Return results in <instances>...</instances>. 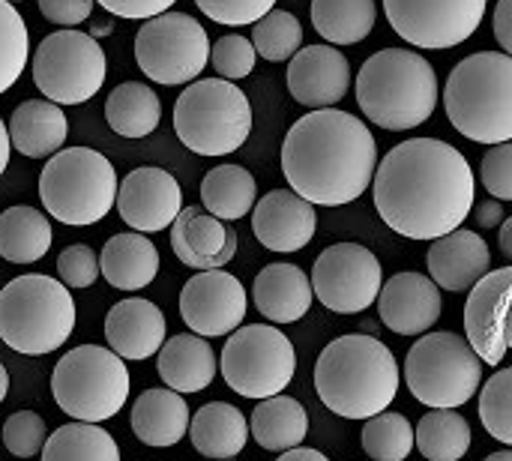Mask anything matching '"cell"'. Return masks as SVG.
I'll use <instances>...</instances> for the list:
<instances>
[{
  "mask_svg": "<svg viewBox=\"0 0 512 461\" xmlns=\"http://www.w3.org/2000/svg\"><path fill=\"white\" fill-rule=\"evenodd\" d=\"M474 171L447 141L408 138L375 171V207L384 225L408 240H438L474 210Z\"/></svg>",
  "mask_w": 512,
  "mask_h": 461,
  "instance_id": "obj_1",
  "label": "cell"
},
{
  "mask_svg": "<svg viewBox=\"0 0 512 461\" xmlns=\"http://www.w3.org/2000/svg\"><path fill=\"white\" fill-rule=\"evenodd\" d=\"M378 171V144L369 126L339 108H315L282 141V174L315 207L357 201Z\"/></svg>",
  "mask_w": 512,
  "mask_h": 461,
  "instance_id": "obj_2",
  "label": "cell"
},
{
  "mask_svg": "<svg viewBox=\"0 0 512 461\" xmlns=\"http://www.w3.org/2000/svg\"><path fill=\"white\" fill-rule=\"evenodd\" d=\"M402 375L396 354L369 333L333 339L315 363V390L327 411L345 420H372L384 414Z\"/></svg>",
  "mask_w": 512,
  "mask_h": 461,
  "instance_id": "obj_3",
  "label": "cell"
},
{
  "mask_svg": "<svg viewBox=\"0 0 512 461\" xmlns=\"http://www.w3.org/2000/svg\"><path fill=\"white\" fill-rule=\"evenodd\" d=\"M357 105L381 129H417L438 108V75L417 51L381 48L357 72Z\"/></svg>",
  "mask_w": 512,
  "mask_h": 461,
  "instance_id": "obj_4",
  "label": "cell"
},
{
  "mask_svg": "<svg viewBox=\"0 0 512 461\" xmlns=\"http://www.w3.org/2000/svg\"><path fill=\"white\" fill-rule=\"evenodd\" d=\"M444 108L456 132L477 144L512 141V57L477 51L459 60L444 87Z\"/></svg>",
  "mask_w": 512,
  "mask_h": 461,
  "instance_id": "obj_5",
  "label": "cell"
},
{
  "mask_svg": "<svg viewBox=\"0 0 512 461\" xmlns=\"http://www.w3.org/2000/svg\"><path fill=\"white\" fill-rule=\"evenodd\" d=\"M75 330V300L60 279L30 273L0 291V339L24 357H45Z\"/></svg>",
  "mask_w": 512,
  "mask_h": 461,
  "instance_id": "obj_6",
  "label": "cell"
},
{
  "mask_svg": "<svg viewBox=\"0 0 512 461\" xmlns=\"http://www.w3.org/2000/svg\"><path fill=\"white\" fill-rule=\"evenodd\" d=\"M174 132L198 156H228L252 132V105L234 81H192L174 102Z\"/></svg>",
  "mask_w": 512,
  "mask_h": 461,
  "instance_id": "obj_7",
  "label": "cell"
},
{
  "mask_svg": "<svg viewBox=\"0 0 512 461\" xmlns=\"http://www.w3.org/2000/svg\"><path fill=\"white\" fill-rule=\"evenodd\" d=\"M39 198L48 216L63 225H96L117 201L114 165L90 147L60 150L39 174Z\"/></svg>",
  "mask_w": 512,
  "mask_h": 461,
  "instance_id": "obj_8",
  "label": "cell"
},
{
  "mask_svg": "<svg viewBox=\"0 0 512 461\" xmlns=\"http://www.w3.org/2000/svg\"><path fill=\"white\" fill-rule=\"evenodd\" d=\"M51 396L63 414L78 423H105L129 399V372L123 357L102 345L66 351L51 372Z\"/></svg>",
  "mask_w": 512,
  "mask_h": 461,
  "instance_id": "obj_9",
  "label": "cell"
},
{
  "mask_svg": "<svg viewBox=\"0 0 512 461\" xmlns=\"http://www.w3.org/2000/svg\"><path fill=\"white\" fill-rule=\"evenodd\" d=\"M405 384L426 408H462L483 384V360L459 333H426L405 357Z\"/></svg>",
  "mask_w": 512,
  "mask_h": 461,
  "instance_id": "obj_10",
  "label": "cell"
},
{
  "mask_svg": "<svg viewBox=\"0 0 512 461\" xmlns=\"http://www.w3.org/2000/svg\"><path fill=\"white\" fill-rule=\"evenodd\" d=\"M225 384L243 399H273L294 381L297 351L291 339L270 324L237 327L219 360Z\"/></svg>",
  "mask_w": 512,
  "mask_h": 461,
  "instance_id": "obj_11",
  "label": "cell"
},
{
  "mask_svg": "<svg viewBox=\"0 0 512 461\" xmlns=\"http://www.w3.org/2000/svg\"><path fill=\"white\" fill-rule=\"evenodd\" d=\"M105 51L99 39L81 30L48 33L33 51V84L57 105L90 102L105 84Z\"/></svg>",
  "mask_w": 512,
  "mask_h": 461,
  "instance_id": "obj_12",
  "label": "cell"
},
{
  "mask_svg": "<svg viewBox=\"0 0 512 461\" xmlns=\"http://www.w3.org/2000/svg\"><path fill=\"white\" fill-rule=\"evenodd\" d=\"M135 63L156 84H189L210 63V36L198 18L162 12L135 33Z\"/></svg>",
  "mask_w": 512,
  "mask_h": 461,
  "instance_id": "obj_13",
  "label": "cell"
},
{
  "mask_svg": "<svg viewBox=\"0 0 512 461\" xmlns=\"http://www.w3.org/2000/svg\"><path fill=\"white\" fill-rule=\"evenodd\" d=\"M312 291L324 309L339 315L366 312L378 303L384 288V270L372 249L360 243L327 246L312 267Z\"/></svg>",
  "mask_w": 512,
  "mask_h": 461,
  "instance_id": "obj_14",
  "label": "cell"
},
{
  "mask_svg": "<svg viewBox=\"0 0 512 461\" xmlns=\"http://www.w3.org/2000/svg\"><path fill=\"white\" fill-rule=\"evenodd\" d=\"M489 0H384L390 27L417 48H456L477 33Z\"/></svg>",
  "mask_w": 512,
  "mask_h": 461,
  "instance_id": "obj_15",
  "label": "cell"
},
{
  "mask_svg": "<svg viewBox=\"0 0 512 461\" xmlns=\"http://www.w3.org/2000/svg\"><path fill=\"white\" fill-rule=\"evenodd\" d=\"M246 306V288L225 270H201L180 291V318L204 339L231 336L243 324Z\"/></svg>",
  "mask_w": 512,
  "mask_h": 461,
  "instance_id": "obj_16",
  "label": "cell"
},
{
  "mask_svg": "<svg viewBox=\"0 0 512 461\" xmlns=\"http://www.w3.org/2000/svg\"><path fill=\"white\" fill-rule=\"evenodd\" d=\"M120 219L138 234H156L174 225L183 210V189L165 168H135L117 189Z\"/></svg>",
  "mask_w": 512,
  "mask_h": 461,
  "instance_id": "obj_17",
  "label": "cell"
},
{
  "mask_svg": "<svg viewBox=\"0 0 512 461\" xmlns=\"http://www.w3.org/2000/svg\"><path fill=\"white\" fill-rule=\"evenodd\" d=\"M512 300V264L501 270H489L468 294L465 303V339L477 351V357L489 366H501L507 357L504 318Z\"/></svg>",
  "mask_w": 512,
  "mask_h": 461,
  "instance_id": "obj_18",
  "label": "cell"
},
{
  "mask_svg": "<svg viewBox=\"0 0 512 461\" xmlns=\"http://www.w3.org/2000/svg\"><path fill=\"white\" fill-rule=\"evenodd\" d=\"M378 312L387 330L399 336H426L444 312L441 288L423 273H396L384 282Z\"/></svg>",
  "mask_w": 512,
  "mask_h": 461,
  "instance_id": "obj_19",
  "label": "cell"
},
{
  "mask_svg": "<svg viewBox=\"0 0 512 461\" xmlns=\"http://www.w3.org/2000/svg\"><path fill=\"white\" fill-rule=\"evenodd\" d=\"M351 87V63L333 45H306L288 63V93L306 108H333Z\"/></svg>",
  "mask_w": 512,
  "mask_h": 461,
  "instance_id": "obj_20",
  "label": "cell"
},
{
  "mask_svg": "<svg viewBox=\"0 0 512 461\" xmlns=\"http://www.w3.org/2000/svg\"><path fill=\"white\" fill-rule=\"evenodd\" d=\"M315 228V204L300 198L294 189H273L252 210V231L258 243L279 255L306 249L315 237Z\"/></svg>",
  "mask_w": 512,
  "mask_h": 461,
  "instance_id": "obj_21",
  "label": "cell"
},
{
  "mask_svg": "<svg viewBox=\"0 0 512 461\" xmlns=\"http://www.w3.org/2000/svg\"><path fill=\"white\" fill-rule=\"evenodd\" d=\"M171 249L192 270H222L237 255V231L198 207H183L171 225Z\"/></svg>",
  "mask_w": 512,
  "mask_h": 461,
  "instance_id": "obj_22",
  "label": "cell"
},
{
  "mask_svg": "<svg viewBox=\"0 0 512 461\" xmlns=\"http://www.w3.org/2000/svg\"><path fill=\"white\" fill-rule=\"evenodd\" d=\"M168 321L162 309L150 300L129 297L111 306L105 315V339L108 348L123 360H147L162 351Z\"/></svg>",
  "mask_w": 512,
  "mask_h": 461,
  "instance_id": "obj_23",
  "label": "cell"
},
{
  "mask_svg": "<svg viewBox=\"0 0 512 461\" xmlns=\"http://www.w3.org/2000/svg\"><path fill=\"white\" fill-rule=\"evenodd\" d=\"M426 264L438 288L462 294V291H471L492 270V252L477 231L459 228L447 237L432 240Z\"/></svg>",
  "mask_w": 512,
  "mask_h": 461,
  "instance_id": "obj_24",
  "label": "cell"
},
{
  "mask_svg": "<svg viewBox=\"0 0 512 461\" xmlns=\"http://www.w3.org/2000/svg\"><path fill=\"white\" fill-rule=\"evenodd\" d=\"M312 279L297 264H267L252 285L255 309L273 324H294L312 309Z\"/></svg>",
  "mask_w": 512,
  "mask_h": 461,
  "instance_id": "obj_25",
  "label": "cell"
},
{
  "mask_svg": "<svg viewBox=\"0 0 512 461\" xmlns=\"http://www.w3.org/2000/svg\"><path fill=\"white\" fill-rule=\"evenodd\" d=\"M132 432L144 447L168 450L177 447L189 432V405L180 393L168 387L144 390L132 405Z\"/></svg>",
  "mask_w": 512,
  "mask_h": 461,
  "instance_id": "obj_26",
  "label": "cell"
},
{
  "mask_svg": "<svg viewBox=\"0 0 512 461\" xmlns=\"http://www.w3.org/2000/svg\"><path fill=\"white\" fill-rule=\"evenodd\" d=\"M159 378L165 381L168 390L174 393H201L213 384L216 378V354L198 333H180L168 339L156 357Z\"/></svg>",
  "mask_w": 512,
  "mask_h": 461,
  "instance_id": "obj_27",
  "label": "cell"
},
{
  "mask_svg": "<svg viewBox=\"0 0 512 461\" xmlns=\"http://www.w3.org/2000/svg\"><path fill=\"white\" fill-rule=\"evenodd\" d=\"M69 135L66 111L48 99H27L12 111L9 120V141L21 156L45 159L54 156Z\"/></svg>",
  "mask_w": 512,
  "mask_h": 461,
  "instance_id": "obj_28",
  "label": "cell"
},
{
  "mask_svg": "<svg viewBox=\"0 0 512 461\" xmlns=\"http://www.w3.org/2000/svg\"><path fill=\"white\" fill-rule=\"evenodd\" d=\"M99 264L108 285L120 291H141L159 273V252L147 234L126 231L105 243V249L99 252Z\"/></svg>",
  "mask_w": 512,
  "mask_h": 461,
  "instance_id": "obj_29",
  "label": "cell"
},
{
  "mask_svg": "<svg viewBox=\"0 0 512 461\" xmlns=\"http://www.w3.org/2000/svg\"><path fill=\"white\" fill-rule=\"evenodd\" d=\"M189 438H192V447L207 459H237L246 450L249 423L240 414V408H234L228 402H210L192 417Z\"/></svg>",
  "mask_w": 512,
  "mask_h": 461,
  "instance_id": "obj_30",
  "label": "cell"
},
{
  "mask_svg": "<svg viewBox=\"0 0 512 461\" xmlns=\"http://www.w3.org/2000/svg\"><path fill=\"white\" fill-rule=\"evenodd\" d=\"M252 438L267 453H288L300 447L309 435V414L291 396H273L258 402L252 411Z\"/></svg>",
  "mask_w": 512,
  "mask_h": 461,
  "instance_id": "obj_31",
  "label": "cell"
},
{
  "mask_svg": "<svg viewBox=\"0 0 512 461\" xmlns=\"http://www.w3.org/2000/svg\"><path fill=\"white\" fill-rule=\"evenodd\" d=\"M105 120L123 138H147L162 120V102L141 81L117 84L105 99Z\"/></svg>",
  "mask_w": 512,
  "mask_h": 461,
  "instance_id": "obj_32",
  "label": "cell"
},
{
  "mask_svg": "<svg viewBox=\"0 0 512 461\" xmlns=\"http://www.w3.org/2000/svg\"><path fill=\"white\" fill-rule=\"evenodd\" d=\"M258 183L243 165H216L201 180V204L222 222H237L255 210Z\"/></svg>",
  "mask_w": 512,
  "mask_h": 461,
  "instance_id": "obj_33",
  "label": "cell"
},
{
  "mask_svg": "<svg viewBox=\"0 0 512 461\" xmlns=\"http://www.w3.org/2000/svg\"><path fill=\"white\" fill-rule=\"evenodd\" d=\"M51 225L42 210L18 204L0 213V258L9 264H33L51 249Z\"/></svg>",
  "mask_w": 512,
  "mask_h": 461,
  "instance_id": "obj_34",
  "label": "cell"
},
{
  "mask_svg": "<svg viewBox=\"0 0 512 461\" xmlns=\"http://www.w3.org/2000/svg\"><path fill=\"white\" fill-rule=\"evenodd\" d=\"M375 0H312V27L330 45H357L375 30Z\"/></svg>",
  "mask_w": 512,
  "mask_h": 461,
  "instance_id": "obj_35",
  "label": "cell"
},
{
  "mask_svg": "<svg viewBox=\"0 0 512 461\" xmlns=\"http://www.w3.org/2000/svg\"><path fill=\"white\" fill-rule=\"evenodd\" d=\"M417 450L429 461H459L471 450V426L453 408H432L417 423Z\"/></svg>",
  "mask_w": 512,
  "mask_h": 461,
  "instance_id": "obj_36",
  "label": "cell"
},
{
  "mask_svg": "<svg viewBox=\"0 0 512 461\" xmlns=\"http://www.w3.org/2000/svg\"><path fill=\"white\" fill-rule=\"evenodd\" d=\"M42 461H120V447L96 423H69L45 441Z\"/></svg>",
  "mask_w": 512,
  "mask_h": 461,
  "instance_id": "obj_37",
  "label": "cell"
},
{
  "mask_svg": "<svg viewBox=\"0 0 512 461\" xmlns=\"http://www.w3.org/2000/svg\"><path fill=\"white\" fill-rule=\"evenodd\" d=\"M363 450L372 461H405L417 444V432L405 414L384 411L363 426Z\"/></svg>",
  "mask_w": 512,
  "mask_h": 461,
  "instance_id": "obj_38",
  "label": "cell"
},
{
  "mask_svg": "<svg viewBox=\"0 0 512 461\" xmlns=\"http://www.w3.org/2000/svg\"><path fill=\"white\" fill-rule=\"evenodd\" d=\"M252 45L264 60H291L303 45V24L288 9H273L252 27Z\"/></svg>",
  "mask_w": 512,
  "mask_h": 461,
  "instance_id": "obj_39",
  "label": "cell"
},
{
  "mask_svg": "<svg viewBox=\"0 0 512 461\" xmlns=\"http://www.w3.org/2000/svg\"><path fill=\"white\" fill-rule=\"evenodd\" d=\"M30 57L27 24L9 0H0V93H6L24 72Z\"/></svg>",
  "mask_w": 512,
  "mask_h": 461,
  "instance_id": "obj_40",
  "label": "cell"
},
{
  "mask_svg": "<svg viewBox=\"0 0 512 461\" xmlns=\"http://www.w3.org/2000/svg\"><path fill=\"white\" fill-rule=\"evenodd\" d=\"M483 429L504 447H512V369H501L480 390Z\"/></svg>",
  "mask_w": 512,
  "mask_h": 461,
  "instance_id": "obj_41",
  "label": "cell"
},
{
  "mask_svg": "<svg viewBox=\"0 0 512 461\" xmlns=\"http://www.w3.org/2000/svg\"><path fill=\"white\" fill-rule=\"evenodd\" d=\"M255 60H258V51H255V45H252V39H246V36H240V33L222 36V39L210 48V63H213V69L219 72V78H225V81L246 78V75L255 69Z\"/></svg>",
  "mask_w": 512,
  "mask_h": 461,
  "instance_id": "obj_42",
  "label": "cell"
},
{
  "mask_svg": "<svg viewBox=\"0 0 512 461\" xmlns=\"http://www.w3.org/2000/svg\"><path fill=\"white\" fill-rule=\"evenodd\" d=\"M3 444L15 459H33L45 447V420L36 411H18L3 423Z\"/></svg>",
  "mask_w": 512,
  "mask_h": 461,
  "instance_id": "obj_43",
  "label": "cell"
},
{
  "mask_svg": "<svg viewBox=\"0 0 512 461\" xmlns=\"http://www.w3.org/2000/svg\"><path fill=\"white\" fill-rule=\"evenodd\" d=\"M195 6L216 24L243 27V24L261 21L267 12H273L276 0H195Z\"/></svg>",
  "mask_w": 512,
  "mask_h": 461,
  "instance_id": "obj_44",
  "label": "cell"
},
{
  "mask_svg": "<svg viewBox=\"0 0 512 461\" xmlns=\"http://www.w3.org/2000/svg\"><path fill=\"white\" fill-rule=\"evenodd\" d=\"M102 273L96 252L84 243H72L57 255V276L66 288H90Z\"/></svg>",
  "mask_w": 512,
  "mask_h": 461,
  "instance_id": "obj_45",
  "label": "cell"
},
{
  "mask_svg": "<svg viewBox=\"0 0 512 461\" xmlns=\"http://www.w3.org/2000/svg\"><path fill=\"white\" fill-rule=\"evenodd\" d=\"M480 177L492 198L512 201V141L489 147V153L483 156V165H480Z\"/></svg>",
  "mask_w": 512,
  "mask_h": 461,
  "instance_id": "obj_46",
  "label": "cell"
},
{
  "mask_svg": "<svg viewBox=\"0 0 512 461\" xmlns=\"http://www.w3.org/2000/svg\"><path fill=\"white\" fill-rule=\"evenodd\" d=\"M39 12L60 27H75L90 18L93 0H39Z\"/></svg>",
  "mask_w": 512,
  "mask_h": 461,
  "instance_id": "obj_47",
  "label": "cell"
},
{
  "mask_svg": "<svg viewBox=\"0 0 512 461\" xmlns=\"http://www.w3.org/2000/svg\"><path fill=\"white\" fill-rule=\"evenodd\" d=\"M114 18H156L168 12L177 0H96Z\"/></svg>",
  "mask_w": 512,
  "mask_h": 461,
  "instance_id": "obj_48",
  "label": "cell"
},
{
  "mask_svg": "<svg viewBox=\"0 0 512 461\" xmlns=\"http://www.w3.org/2000/svg\"><path fill=\"white\" fill-rule=\"evenodd\" d=\"M495 39L512 57V0H498L495 6Z\"/></svg>",
  "mask_w": 512,
  "mask_h": 461,
  "instance_id": "obj_49",
  "label": "cell"
},
{
  "mask_svg": "<svg viewBox=\"0 0 512 461\" xmlns=\"http://www.w3.org/2000/svg\"><path fill=\"white\" fill-rule=\"evenodd\" d=\"M474 219L480 228H501L504 225V207L498 198L492 201H483V204H474Z\"/></svg>",
  "mask_w": 512,
  "mask_h": 461,
  "instance_id": "obj_50",
  "label": "cell"
},
{
  "mask_svg": "<svg viewBox=\"0 0 512 461\" xmlns=\"http://www.w3.org/2000/svg\"><path fill=\"white\" fill-rule=\"evenodd\" d=\"M276 461H330L321 450H306V447H294L288 453H282Z\"/></svg>",
  "mask_w": 512,
  "mask_h": 461,
  "instance_id": "obj_51",
  "label": "cell"
},
{
  "mask_svg": "<svg viewBox=\"0 0 512 461\" xmlns=\"http://www.w3.org/2000/svg\"><path fill=\"white\" fill-rule=\"evenodd\" d=\"M9 150H12L9 129H6V123L0 120V177H3V171H6V165H9Z\"/></svg>",
  "mask_w": 512,
  "mask_h": 461,
  "instance_id": "obj_52",
  "label": "cell"
},
{
  "mask_svg": "<svg viewBox=\"0 0 512 461\" xmlns=\"http://www.w3.org/2000/svg\"><path fill=\"white\" fill-rule=\"evenodd\" d=\"M498 243H501V252H504V255L512 261V216L510 219H504L501 234H498Z\"/></svg>",
  "mask_w": 512,
  "mask_h": 461,
  "instance_id": "obj_53",
  "label": "cell"
},
{
  "mask_svg": "<svg viewBox=\"0 0 512 461\" xmlns=\"http://www.w3.org/2000/svg\"><path fill=\"white\" fill-rule=\"evenodd\" d=\"M111 18H114V15L96 18V21H93V27H90V36H93V39H99V36H108V33H111V27H114V24H111Z\"/></svg>",
  "mask_w": 512,
  "mask_h": 461,
  "instance_id": "obj_54",
  "label": "cell"
},
{
  "mask_svg": "<svg viewBox=\"0 0 512 461\" xmlns=\"http://www.w3.org/2000/svg\"><path fill=\"white\" fill-rule=\"evenodd\" d=\"M504 339H507V348L512 351V300L507 306V318H504Z\"/></svg>",
  "mask_w": 512,
  "mask_h": 461,
  "instance_id": "obj_55",
  "label": "cell"
},
{
  "mask_svg": "<svg viewBox=\"0 0 512 461\" xmlns=\"http://www.w3.org/2000/svg\"><path fill=\"white\" fill-rule=\"evenodd\" d=\"M6 393H9V375H6V366L0 363V402L6 399Z\"/></svg>",
  "mask_w": 512,
  "mask_h": 461,
  "instance_id": "obj_56",
  "label": "cell"
},
{
  "mask_svg": "<svg viewBox=\"0 0 512 461\" xmlns=\"http://www.w3.org/2000/svg\"><path fill=\"white\" fill-rule=\"evenodd\" d=\"M486 461H512V450H501V453H492Z\"/></svg>",
  "mask_w": 512,
  "mask_h": 461,
  "instance_id": "obj_57",
  "label": "cell"
},
{
  "mask_svg": "<svg viewBox=\"0 0 512 461\" xmlns=\"http://www.w3.org/2000/svg\"><path fill=\"white\" fill-rule=\"evenodd\" d=\"M9 3H15V0H9Z\"/></svg>",
  "mask_w": 512,
  "mask_h": 461,
  "instance_id": "obj_58",
  "label": "cell"
},
{
  "mask_svg": "<svg viewBox=\"0 0 512 461\" xmlns=\"http://www.w3.org/2000/svg\"><path fill=\"white\" fill-rule=\"evenodd\" d=\"M228 461H234V459H228Z\"/></svg>",
  "mask_w": 512,
  "mask_h": 461,
  "instance_id": "obj_59",
  "label": "cell"
}]
</instances>
